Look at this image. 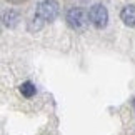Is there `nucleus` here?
I'll return each instance as SVG.
<instances>
[{
  "instance_id": "obj_7",
  "label": "nucleus",
  "mask_w": 135,
  "mask_h": 135,
  "mask_svg": "<svg viewBox=\"0 0 135 135\" xmlns=\"http://www.w3.org/2000/svg\"><path fill=\"white\" fill-rule=\"evenodd\" d=\"M12 2H18V0H12Z\"/></svg>"
},
{
  "instance_id": "obj_4",
  "label": "nucleus",
  "mask_w": 135,
  "mask_h": 135,
  "mask_svg": "<svg viewBox=\"0 0 135 135\" xmlns=\"http://www.w3.org/2000/svg\"><path fill=\"white\" fill-rule=\"evenodd\" d=\"M120 18L122 22L128 25V27H135V5H127L122 8L120 12Z\"/></svg>"
},
{
  "instance_id": "obj_2",
  "label": "nucleus",
  "mask_w": 135,
  "mask_h": 135,
  "mask_svg": "<svg viewBox=\"0 0 135 135\" xmlns=\"http://www.w3.org/2000/svg\"><path fill=\"white\" fill-rule=\"evenodd\" d=\"M89 22L97 28H105L107 23H108V10L103 7L102 3H95L93 7H90L89 13Z\"/></svg>"
},
{
  "instance_id": "obj_3",
  "label": "nucleus",
  "mask_w": 135,
  "mask_h": 135,
  "mask_svg": "<svg viewBox=\"0 0 135 135\" xmlns=\"http://www.w3.org/2000/svg\"><path fill=\"white\" fill-rule=\"evenodd\" d=\"M67 23L69 27L75 28V30H84L89 23V17H87V12H84L82 8H70L67 12Z\"/></svg>"
},
{
  "instance_id": "obj_1",
  "label": "nucleus",
  "mask_w": 135,
  "mask_h": 135,
  "mask_svg": "<svg viewBox=\"0 0 135 135\" xmlns=\"http://www.w3.org/2000/svg\"><path fill=\"white\" fill-rule=\"evenodd\" d=\"M60 7L57 0H44V2L38 3L37 7V13H35V18H38L40 22H54V20L59 17Z\"/></svg>"
},
{
  "instance_id": "obj_5",
  "label": "nucleus",
  "mask_w": 135,
  "mask_h": 135,
  "mask_svg": "<svg viewBox=\"0 0 135 135\" xmlns=\"http://www.w3.org/2000/svg\"><path fill=\"white\" fill-rule=\"evenodd\" d=\"M35 92H37V89H35V85L32 84V82H23L22 85H20V93H22L23 97H33L35 95Z\"/></svg>"
},
{
  "instance_id": "obj_6",
  "label": "nucleus",
  "mask_w": 135,
  "mask_h": 135,
  "mask_svg": "<svg viewBox=\"0 0 135 135\" xmlns=\"http://www.w3.org/2000/svg\"><path fill=\"white\" fill-rule=\"evenodd\" d=\"M3 20H5V25H7V27H15L17 22H18V15H17V12H13V10H8V12L5 13Z\"/></svg>"
}]
</instances>
